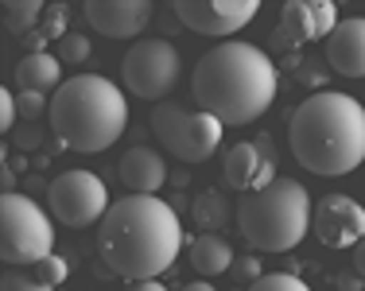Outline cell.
Returning <instances> with one entry per match:
<instances>
[{"label": "cell", "instance_id": "2", "mask_svg": "<svg viewBox=\"0 0 365 291\" xmlns=\"http://www.w3.org/2000/svg\"><path fill=\"white\" fill-rule=\"evenodd\" d=\"M280 90V74L268 51L253 43H218L198 58L190 74V93L198 109L218 117L222 125H253L268 113Z\"/></svg>", "mask_w": 365, "mask_h": 291}, {"label": "cell", "instance_id": "12", "mask_svg": "<svg viewBox=\"0 0 365 291\" xmlns=\"http://www.w3.org/2000/svg\"><path fill=\"white\" fill-rule=\"evenodd\" d=\"M311 229L327 249H358L365 241V206L350 194H327L315 206Z\"/></svg>", "mask_w": 365, "mask_h": 291}, {"label": "cell", "instance_id": "11", "mask_svg": "<svg viewBox=\"0 0 365 291\" xmlns=\"http://www.w3.org/2000/svg\"><path fill=\"white\" fill-rule=\"evenodd\" d=\"M338 28V8L334 0H288L280 8L276 23V47H307L315 39H330Z\"/></svg>", "mask_w": 365, "mask_h": 291}, {"label": "cell", "instance_id": "8", "mask_svg": "<svg viewBox=\"0 0 365 291\" xmlns=\"http://www.w3.org/2000/svg\"><path fill=\"white\" fill-rule=\"evenodd\" d=\"M120 82L128 93H136L140 101H160L175 90L179 82V51L168 39H140L128 47V55L120 58Z\"/></svg>", "mask_w": 365, "mask_h": 291}, {"label": "cell", "instance_id": "5", "mask_svg": "<svg viewBox=\"0 0 365 291\" xmlns=\"http://www.w3.org/2000/svg\"><path fill=\"white\" fill-rule=\"evenodd\" d=\"M315 221V202L307 186L276 179L272 186L241 194L237 202V229L257 253H292L307 237Z\"/></svg>", "mask_w": 365, "mask_h": 291}, {"label": "cell", "instance_id": "23", "mask_svg": "<svg viewBox=\"0 0 365 291\" xmlns=\"http://www.w3.org/2000/svg\"><path fill=\"white\" fill-rule=\"evenodd\" d=\"M0 291H58L55 284H47V280L39 276H24V272H8L4 284H0Z\"/></svg>", "mask_w": 365, "mask_h": 291}, {"label": "cell", "instance_id": "24", "mask_svg": "<svg viewBox=\"0 0 365 291\" xmlns=\"http://www.w3.org/2000/svg\"><path fill=\"white\" fill-rule=\"evenodd\" d=\"M260 276H268V272L260 268V260H257V256H241V260L233 264V280H237V284H245V287H253Z\"/></svg>", "mask_w": 365, "mask_h": 291}, {"label": "cell", "instance_id": "28", "mask_svg": "<svg viewBox=\"0 0 365 291\" xmlns=\"http://www.w3.org/2000/svg\"><path fill=\"white\" fill-rule=\"evenodd\" d=\"M334 284H338V291H361L365 280H361V276H350V272H338Z\"/></svg>", "mask_w": 365, "mask_h": 291}, {"label": "cell", "instance_id": "21", "mask_svg": "<svg viewBox=\"0 0 365 291\" xmlns=\"http://www.w3.org/2000/svg\"><path fill=\"white\" fill-rule=\"evenodd\" d=\"M249 291H311L303 284L299 276H292V272H268V276H260Z\"/></svg>", "mask_w": 365, "mask_h": 291}, {"label": "cell", "instance_id": "32", "mask_svg": "<svg viewBox=\"0 0 365 291\" xmlns=\"http://www.w3.org/2000/svg\"><path fill=\"white\" fill-rule=\"evenodd\" d=\"M8 167H12V171H24V167H28V159H24V156H8Z\"/></svg>", "mask_w": 365, "mask_h": 291}, {"label": "cell", "instance_id": "10", "mask_svg": "<svg viewBox=\"0 0 365 291\" xmlns=\"http://www.w3.org/2000/svg\"><path fill=\"white\" fill-rule=\"evenodd\" d=\"M257 12H260L257 0H179L175 4V16L187 31L222 39V43H230V36L249 28Z\"/></svg>", "mask_w": 365, "mask_h": 291}, {"label": "cell", "instance_id": "29", "mask_svg": "<svg viewBox=\"0 0 365 291\" xmlns=\"http://www.w3.org/2000/svg\"><path fill=\"white\" fill-rule=\"evenodd\" d=\"M125 291H168V287H163L160 280H144V284H128Z\"/></svg>", "mask_w": 365, "mask_h": 291}, {"label": "cell", "instance_id": "27", "mask_svg": "<svg viewBox=\"0 0 365 291\" xmlns=\"http://www.w3.org/2000/svg\"><path fill=\"white\" fill-rule=\"evenodd\" d=\"M20 117H28V121H36V117H43V113H51V101L43 97V93H20Z\"/></svg>", "mask_w": 365, "mask_h": 291}, {"label": "cell", "instance_id": "15", "mask_svg": "<svg viewBox=\"0 0 365 291\" xmlns=\"http://www.w3.org/2000/svg\"><path fill=\"white\" fill-rule=\"evenodd\" d=\"M327 63L342 78H365V16L338 20L327 39Z\"/></svg>", "mask_w": 365, "mask_h": 291}, {"label": "cell", "instance_id": "6", "mask_svg": "<svg viewBox=\"0 0 365 291\" xmlns=\"http://www.w3.org/2000/svg\"><path fill=\"white\" fill-rule=\"evenodd\" d=\"M0 256L12 268L43 264L55 256V218L28 194H4L0 199Z\"/></svg>", "mask_w": 365, "mask_h": 291}, {"label": "cell", "instance_id": "13", "mask_svg": "<svg viewBox=\"0 0 365 291\" xmlns=\"http://www.w3.org/2000/svg\"><path fill=\"white\" fill-rule=\"evenodd\" d=\"M222 175L233 191L253 194L276 183V159H272V144L260 136V140H237L225 148L222 159Z\"/></svg>", "mask_w": 365, "mask_h": 291}, {"label": "cell", "instance_id": "14", "mask_svg": "<svg viewBox=\"0 0 365 291\" xmlns=\"http://www.w3.org/2000/svg\"><path fill=\"white\" fill-rule=\"evenodd\" d=\"M86 20L106 39H136L152 23L155 8L148 0H86Z\"/></svg>", "mask_w": 365, "mask_h": 291}, {"label": "cell", "instance_id": "1", "mask_svg": "<svg viewBox=\"0 0 365 291\" xmlns=\"http://www.w3.org/2000/svg\"><path fill=\"white\" fill-rule=\"evenodd\" d=\"M98 249L113 276L144 284L175 264L182 249V221L160 194H128L113 202L98 226Z\"/></svg>", "mask_w": 365, "mask_h": 291}, {"label": "cell", "instance_id": "9", "mask_svg": "<svg viewBox=\"0 0 365 291\" xmlns=\"http://www.w3.org/2000/svg\"><path fill=\"white\" fill-rule=\"evenodd\" d=\"M47 202H51V218L66 229H86L106 221L109 213V191L93 171H63L47 183Z\"/></svg>", "mask_w": 365, "mask_h": 291}, {"label": "cell", "instance_id": "26", "mask_svg": "<svg viewBox=\"0 0 365 291\" xmlns=\"http://www.w3.org/2000/svg\"><path fill=\"white\" fill-rule=\"evenodd\" d=\"M71 276V264L63 260V256H47V260L39 264V280H47V284H63V280Z\"/></svg>", "mask_w": 365, "mask_h": 291}, {"label": "cell", "instance_id": "4", "mask_svg": "<svg viewBox=\"0 0 365 291\" xmlns=\"http://www.w3.org/2000/svg\"><path fill=\"white\" fill-rule=\"evenodd\" d=\"M47 117H51V132L63 148L98 156L125 136L128 101L125 90H117L101 74H74L51 97Z\"/></svg>", "mask_w": 365, "mask_h": 291}, {"label": "cell", "instance_id": "22", "mask_svg": "<svg viewBox=\"0 0 365 291\" xmlns=\"http://www.w3.org/2000/svg\"><path fill=\"white\" fill-rule=\"evenodd\" d=\"M58 58L71 63V66L86 63V58H90V39H86V36H66L63 43H58Z\"/></svg>", "mask_w": 365, "mask_h": 291}, {"label": "cell", "instance_id": "7", "mask_svg": "<svg viewBox=\"0 0 365 291\" xmlns=\"http://www.w3.org/2000/svg\"><path fill=\"white\" fill-rule=\"evenodd\" d=\"M152 132L155 140L163 144V152L179 159V164H206L214 152L222 148V136H225V125L218 117H210L206 109H187V105H155L152 113Z\"/></svg>", "mask_w": 365, "mask_h": 291}, {"label": "cell", "instance_id": "31", "mask_svg": "<svg viewBox=\"0 0 365 291\" xmlns=\"http://www.w3.org/2000/svg\"><path fill=\"white\" fill-rule=\"evenodd\" d=\"M354 264H358V276L365 280V241L358 245V249H354Z\"/></svg>", "mask_w": 365, "mask_h": 291}, {"label": "cell", "instance_id": "3", "mask_svg": "<svg viewBox=\"0 0 365 291\" xmlns=\"http://www.w3.org/2000/svg\"><path fill=\"white\" fill-rule=\"evenodd\" d=\"M288 148L311 175H350L365 164V105L350 93L319 90L295 105Z\"/></svg>", "mask_w": 365, "mask_h": 291}, {"label": "cell", "instance_id": "25", "mask_svg": "<svg viewBox=\"0 0 365 291\" xmlns=\"http://www.w3.org/2000/svg\"><path fill=\"white\" fill-rule=\"evenodd\" d=\"M16 121H20V101L12 90H0V132H12Z\"/></svg>", "mask_w": 365, "mask_h": 291}, {"label": "cell", "instance_id": "18", "mask_svg": "<svg viewBox=\"0 0 365 291\" xmlns=\"http://www.w3.org/2000/svg\"><path fill=\"white\" fill-rule=\"evenodd\" d=\"M187 249H190V264H195V272L198 276H222V272H233V249H230V241L218 233H198V237H190L187 241Z\"/></svg>", "mask_w": 365, "mask_h": 291}, {"label": "cell", "instance_id": "17", "mask_svg": "<svg viewBox=\"0 0 365 291\" xmlns=\"http://www.w3.org/2000/svg\"><path fill=\"white\" fill-rule=\"evenodd\" d=\"M16 85L20 93H43V97H55L58 85H63V58L51 55V51H39V55H20L16 63Z\"/></svg>", "mask_w": 365, "mask_h": 291}, {"label": "cell", "instance_id": "16", "mask_svg": "<svg viewBox=\"0 0 365 291\" xmlns=\"http://www.w3.org/2000/svg\"><path fill=\"white\" fill-rule=\"evenodd\" d=\"M117 175L128 186V194H160V186L168 183V159L140 144V148H128L120 156Z\"/></svg>", "mask_w": 365, "mask_h": 291}, {"label": "cell", "instance_id": "30", "mask_svg": "<svg viewBox=\"0 0 365 291\" xmlns=\"http://www.w3.org/2000/svg\"><path fill=\"white\" fill-rule=\"evenodd\" d=\"M179 291H218V287H214L210 280H195V284H182Z\"/></svg>", "mask_w": 365, "mask_h": 291}, {"label": "cell", "instance_id": "20", "mask_svg": "<svg viewBox=\"0 0 365 291\" xmlns=\"http://www.w3.org/2000/svg\"><path fill=\"white\" fill-rule=\"evenodd\" d=\"M195 226L202 229V233H214L218 226H225V218H230V206H225V199L218 191H206V194H198L195 199Z\"/></svg>", "mask_w": 365, "mask_h": 291}, {"label": "cell", "instance_id": "19", "mask_svg": "<svg viewBox=\"0 0 365 291\" xmlns=\"http://www.w3.org/2000/svg\"><path fill=\"white\" fill-rule=\"evenodd\" d=\"M43 12H47V4L43 0H4L0 4V23H4V31L12 39H28L39 31L43 23Z\"/></svg>", "mask_w": 365, "mask_h": 291}]
</instances>
